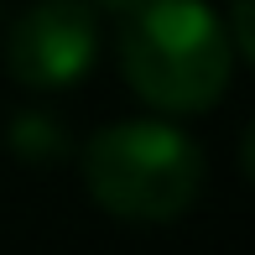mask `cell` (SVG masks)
Listing matches in <instances>:
<instances>
[{
  "instance_id": "6da1fadb",
  "label": "cell",
  "mask_w": 255,
  "mask_h": 255,
  "mask_svg": "<svg viewBox=\"0 0 255 255\" xmlns=\"http://www.w3.org/2000/svg\"><path fill=\"white\" fill-rule=\"evenodd\" d=\"M120 73L167 115H203L235 73L229 31L203 0H141L120 16Z\"/></svg>"
},
{
  "instance_id": "7a4b0ae2",
  "label": "cell",
  "mask_w": 255,
  "mask_h": 255,
  "mask_svg": "<svg viewBox=\"0 0 255 255\" xmlns=\"http://www.w3.org/2000/svg\"><path fill=\"white\" fill-rule=\"evenodd\" d=\"M84 188L115 219L172 224L203 193V151L167 120H115L84 146Z\"/></svg>"
},
{
  "instance_id": "3957f363",
  "label": "cell",
  "mask_w": 255,
  "mask_h": 255,
  "mask_svg": "<svg viewBox=\"0 0 255 255\" xmlns=\"http://www.w3.org/2000/svg\"><path fill=\"white\" fill-rule=\"evenodd\" d=\"M99 57V16L89 0H37L5 37V68L21 89H68Z\"/></svg>"
},
{
  "instance_id": "277c9868",
  "label": "cell",
  "mask_w": 255,
  "mask_h": 255,
  "mask_svg": "<svg viewBox=\"0 0 255 255\" xmlns=\"http://www.w3.org/2000/svg\"><path fill=\"white\" fill-rule=\"evenodd\" d=\"M10 151L16 156H26V161H57L68 151V135H63V120H52V115H37V110H26V115H16V125H10Z\"/></svg>"
},
{
  "instance_id": "5b68a950",
  "label": "cell",
  "mask_w": 255,
  "mask_h": 255,
  "mask_svg": "<svg viewBox=\"0 0 255 255\" xmlns=\"http://www.w3.org/2000/svg\"><path fill=\"white\" fill-rule=\"evenodd\" d=\"M94 10H110V16H125V10H135L141 0H89Z\"/></svg>"
}]
</instances>
